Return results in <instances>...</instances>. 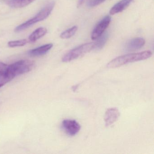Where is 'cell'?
Masks as SVG:
<instances>
[{
    "label": "cell",
    "instance_id": "cell-1",
    "mask_svg": "<svg viewBox=\"0 0 154 154\" xmlns=\"http://www.w3.org/2000/svg\"><path fill=\"white\" fill-rule=\"evenodd\" d=\"M152 53L150 51H145L139 53L128 54L120 56L109 62L108 64L109 68L119 67L129 63L146 60L151 57Z\"/></svg>",
    "mask_w": 154,
    "mask_h": 154
},
{
    "label": "cell",
    "instance_id": "cell-2",
    "mask_svg": "<svg viewBox=\"0 0 154 154\" xmlns=\"http://www.w3.org/2000/svg\"><path fill=\"white\" fill-rule=\"evenodd\" d=\"M55 6L54 2L52 1L48 3L35 16L25 23L18 26L15 29L16 32H20L28 28L34 24L46 19L51 14Z\"/></svg>",
    "mask_w": 154,
    "mask_h": 154
},
{
    "label": "cell",
    "instance_id": "cell-3",
    "mask_svg": "<svg viewBox=\"0 0 154 154\" xmlns=\"http://www.w3.org/2000/svg\"><path fill=\"white\" fill-rule=\"evenodd\" d=\"M94 48V42L83 44L66 53L62 58V61L65 63L71 62L91 52Z\"/></svg>",
    "mask_w": 154,
    "mask_h": 154
},
{
    "label": "cell",
    "instance_id": "cell-4",
    "mask_svg": "<svg viewBox=\"0 0 154 154\" xmlns=\"http://www.w3.org/2000/svg\"><path fill=\"white\" fill-rule=\"evenodd\" d=\"M34 62L30 60H20L9 65V69L15 78L18 75L30 72L34 67Z\"/></svg>",
    "mask_w": 154,
    "mask_h": 154
},
{
    "label": "cell",
    "instance_id": "cell-5",
    "mask_svg": "<svg viewBox=\"0 0 154 154\" xmlns=\"http://www.w3.org/2000/svg\"><path fill=\"white\" fill-rule=\"evenodd\" d=\"M111 18L109 16H106L103 18L94 27L92 32L91 38L92 40H95L101 35L105 29L109 26L110 23Z\"/></svg>",
    "mask_w": 154,
    "mask_h": 154
},
{
    "label": "cell",
    "instance_id": "cell-6",
    "mask_svg": "<svg viewBox=\"0 0 154 154\" xmlns=\"http://www.w3.org/2000/svg\"><path fill=\"white\" fill-rule=\"evenodd\" d=\"M62 127L65 132L69 136L77 134L81 129V125L75 120L65 119L62 122Z\"/></svg>",
    "mask_w": 154,
    "mask_h": 154
},
{
    "label": "cell",
    "instance_id": "cell-7",
    "mask_svg": "<svg viewBox=\"0 0 154 154\" xmlns=\"http://www.w3.org/2000/svg\"><path fill=\"white\" fill-rule=\"evenodd\" d=\"M9 69V65L0 62V87L14 79Z\"/></svg>",
    "mask_w": 154,
    "mask_h": 154
},
{
    "label": "cell",
    "instance_id": "cell-8",
    "mask_svg": "<svg viewBox=\"0 0 154 154\" xmlns=\"http://www.w3.org/2000/svg\"><path fill=\"white\" fill-rule=\"evenodd\" d=\"M120 115V113L117 108H111L108 109L104 116V122L106 126H110L116 122L119 119Z\"/></svg>",
    "mask_w": 154,
    "mask_h": 154
},
{
    "label": "cell",
    "instance_id": "cell-9",
    "mask_svg": "<svg viewBox=\"0 0 154 154\" xmlns=\"http://www.w3.org/2000/svg\"><path fill=\"white\" fill-rule=\"evenodd\" d=\"M145 44V40L142 38H136L130 40L125 47V50L128 52L136 51L144 45Z\"/></svg>",
    "mask_w": 154,
    "mask_h": 154
},
{
    "label": "cell",
    "instance_id": "cell-10",
    "mask_svg": "<svg viewBox=\"0 0 154 154\" xmlns=\"http://www.w3.org/2000/svg\"><path fill=\"white\" fill-rule=\"evenodd\" d=\"M133 0H121L115 4L109 11L110 15H114L125 10L133 2Z\"/></svg>",
    "mask_w": 154,
    "mask_h": 154
},
{
    "label": "cell",
    "instance_id": "cell-11",
    "mask_svg": "<svg viewBox=\"0 0 154 154\" xmlns=\"http://www.w3.org/2000/svg\"><path fill=\"white\" fill-rule=\"evenodd\" d=\"M53 47L52 44H47L37 48L29 50L28 52L29 55L32 57H38L45 54Z\"/></svg>",
    "mask_w": 154,
    "mask_h": 154
},
{
    "label": "cell",
    "instance_id": "cell-12",
    "mask_svg": "<svg viewBox=\"0 0 154 154\" xmlns=\"http://www.w3.org/2000/svg\"><path fill=\"white\" fill-rule=\"evenodd\" d=\"M47 32V29L45 28L40 27L36 29L29 36V41L31 42H35L42 37L45 36Z\"/></svg>",
    "mask_w": 154,
    "mask_h": 154
},
{
    "label": "cell",
    "instance_id": "cell-13",
    "mask_svg": "<svg viewBox=\"0 0 154 154\" xmlns=\"http://www.w3.org/2000/svg\"><path fill=\"white\" fill-rule=\"evenodd\" d=\"M35 0H10L8 2L9 5L11 8H22L26 7L32 3Z\"/></svg>",
    "mask_w": 154,
    "mask_h": 154
},
{
    "label": "cell",
    "instance_id": "cell-14",
    "mask_svg": "<svg viewBox=\"0 0 154 154\" xmlns=\"http://www.w3.org/2000/svg\"><path fill=\"white\" fill-rule=\"evenodd\" d=\"M109 38L108 33H103L101 35L96 39V41L94 43V49L96 50H100L104 47Z\"/></svg>",
    "mask_w": 154,
    "mask_h": 154
},
{
    "label": "cell",
    "instance_id": "cell-15",
    "mask_svg": "<svg viewBox=\"0 0 154 154\" xmlns=\"http://www.w3.org/2000/svg\"><path fill=\"white\" fill-rule=\"evenodd\" d=\"M78 29V27L76 26H74L64 31L60 35V38L62 39H66L71 38L76 33Z\"/></svg>",
    "mask_w": 154,
    "mask_h": 154
},
{
    "label": "cell",
    "instance_id": "cell-16",
    "mask_svg": "<svg viewBox=\"0 0 154 154\" xmlns=\"http://www.w3.org/2000/svg\"><path fill=\"white\" fill-rule=\"evenodd\" d=\"M28 43V40L26 39H21L17 41H10L8 43V45L11 48L21 47L26 45Z\"/></svg>",
    "mask_w": 154,
    "mask_h": 154
},
{
    "label": "cell",
    "instance_id": "cell-17",
    "mask_svg": "<svg viewBox=\"0 0 154 154\" xmlns=\"http://www.w3.org/2000/svg\"><path fill=\"white\" fill-rule=\"evenodd\" d=\"M105 0H90L88 2V6L90 8H94L104 2Z\"/></svg>",
    "mask_w": 154,
    "mask_h": 154
},
{
    "label": "cell",
    "instance_id": "cell-18",
    "mask_svg": "<svg viewBox=\"0 0 154 154\" xmlns=\"http://www.w3.org/2000/svg\"><path fill=\"white\" fill-rule=\"evenodd\" d=\"M86 0H79L77 2V8H80L85 2Z\"/></svg>",
    "mask_w": 154,
    "mask_h": 154
}]
</instances>
